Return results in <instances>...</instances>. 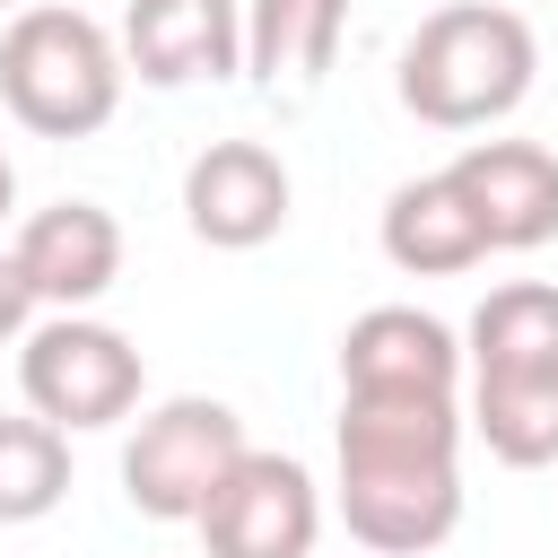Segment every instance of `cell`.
Returning <instances> with one entry per match:
<instances>
[{"label": "cell", "mask_w": 558, "mask_h": 558, "mask_svg": "<svg viewBox=\"0 0 558 558\" xmlns=\"http://www.w3.org/2000/svg\"><path fill=\"white\" fill-rule=\"evenodd\" d=\"M462 410L453 392H349L340 401V514L366 549L418 558L462 523Z\"/></svg>", "instance_id": "obj_1"}, {"label": "cell", "mask_w": 558, "mask_h": 558, "mask_svg": "<svg viewBox=\"0 0 558 558\" xmlns=\"http://www.w3.org/2000/svg\"><path fill=\"white\" fill-rule=\"evenodd\" d=\"M541 44L497 0H453L401 44V105L436 131H488L532 96Z\"/></svg>", "instance_id": "obj_2"}, {"label": "cell", "mask_w": 558, "mask_h": 558, "mask_svg": "<svg viewBox=\"0 0 558 558\" xmlns=\"http://www.w3.org/2000/svg\"><path fill=\"white\" fill-rule=\"evenodd\" d=\"M0 96H9V113L26 131L87 140L122 105V52L87 9H61V0L17 9L9 35H0Z\"/></svg>", "instance_id": "obj_3"}, {"label": "cell", "mask_w": 558, "mask_h": 558, "mask_svg": "<svg viewBox=\"0 0 558 558\" xmlns=\"http://www.w3.org/2000/svg\"><path fill=\"white\" fill-rule=\"evenodd\" d=\"M235 453H244V418L209 392H183V401L148 410L140 436L122 445V497L148 523H192L209 506V488L235 471Z\"/></svg>", "instance_id": "obj_4"}, {"label": "cell", "mask_w": 558, "mask_h": 558, "mask_svg": "<svg viewBox=\"0 0 558 558\" xmlns=\"http://www.w3.org/2000/svg\"><path fill=\"white\" fill-rule=\"evenodd\" d=\"M17 384H26V410L44 427H113L140 410V349L113 323L52 314L17 349Z\"/></svg>", "instance_id": "obj_5"}, {"label": "cell", "mask_w": 558, "mask_h": 558, "mask_svg": "<svg viewBox=\"0 0 558 558\" xmlns=\"http://www.w3.org/2000/svg\"><path fill=\"white\" fill-rule=\"evenodd\" d=\"M209 558H314L323 532V497L314 471L296 453H235V471L209 488V506L192 514Z\"/></svg>", "instance_id": "obj_6"}, {"label": "cell", "mask_w": 558, "mask_h": 558, "mask_svg": "<svg viewBox=\"0 0 558 558\" xmlns=\"http://www.w3.org/2000/svg\"><path fill=\"white\" fill-rule=\"evenodd\" d=\"M183 218L218 253H253L288 227V166L262 140H209L183 174Z\"/></svg>", "instance_id": "obj_7"}, {"label": "cell", "mask_w": 558, "mask_h": 558, "mask_svg": "<svg viewBox=\"0 0 558 558\" xmlns=\"http://www.w3.org/2000/svg\"><path fill=\"white\" fill-rule=\"evenodd\" d=\"M445 174L471 201L488 253H532L558 235V157L541 140H471Z\"/></svg>", "instance_id": "obj_8"}, {"label": "cell", "mask_w": 558, "mask_h": 558, "mask_svg": "<svg viewBox=\"0 0 558 558\" xmlns=\"http://www.w3.org/2000/svg\"><path fill=\"white\" fill-rule=\"evenodd\" d=\"M9 262H17V279L35 288V305L78 314V305H96V296L122 279V227H113V209H96V201H52V209H35V218L17 227Z\"/></svg>", "instance_id": "obj_9"}, {"label": "cell", "mask_w": 558, "mask_h": 558, "mask_svg": "<svg viewBox=\"0 0 558 558\" xmlns=\"http://www.w3.org/2000/svg\"><path fill=\"white\" fill-rule=\"evenodd\" d=\"M122 52L148 87L235 78L244 70V17H235V0H131L122 9Z\"/></svg>", "instance_id": "obj_10"}, {"label": "cell", "mask_w": 558, "mask_h": 558, "mask_svg": "<svg viewBox=\"0 0 558 558\" xmlns=\"http://www.w3.org/2000/svg\"><path fill=\"white\" fill-rule=\"evenodd\" d=\"M462 349L418 305H366L340 331V392H453Z\"/></svg>", "instance_id": "obj_11"}, {"label": "cell", "mask_w": 558, "mask_h": 558, "mask_svg": "<svg viewBox=\"0 0 558 558\" xmlns=\"http://www.w3.org/2000/svg\"><path fill=\"white\" fill-rule=\"evenodd\" d=\"M349 0H253L244 9V70L270 105H305L331 78Z\"/></svg>", "instance_id": "obj_12"}, {"label": "cell", "mask_w": 558, "mask_h": 558, "mask_svg": "<svg viewBox=\"0 0 558 558\" xmlns=\"http://www.w3.org/2000/svg\"><path fill=\"white\" fill-rule=\"evenodd\" d=\"M384 253L418 279H445V270H471L488 262V235L471 218V201L453 192V174H410L392 201H384Z\"/></svg>", "instance_id": "obj_13"}, {"label": "cell", "mask_w": 558, "mask_h": 558, "mask_svg": "<svg viewBox=\"0 0 558 558\" xmlns=\"http://www.w3.org/2000/svg\"><path fill=\"white\" fill-rule=\"evenodd\" d=\"M471 375H558V288L506 279L471 314Z\"/></svg>", "instance_id": "obj_14"}, {"label": "cell", "mask_w": 558, "mask_h": 558, "mask_svg": "<svg viewBox=\"0 0 558 558\" xmlns=\"http://www.w3.org/2000/svg\"><path fill=\"white\" fill-rule=\"evenodd\" d=\"M471 427L514 471L558 462V375H480L471 384Z\"/></svg>", "instance_id": "obj_15"}, {"label": "cell", "mask_w": 558, "mask_h": 558, "mask_svg": "<svg viewBox=\"0 0 558 558\" xmlns=\"http://www.w3.org/2000/svg\"><path fill=\"white\" fill-rule=\"evenodd\" d=\"M70 497V445L44 418H0V523H44Z\"/></svg>", "instance_id": "obj_16"}, {"label": "cell", "mask_w": 558, "mask_h": 558, "mask_svg": "<svg viewBox=\"0 0 558 558\" xmlns=\"http://www.w3.org/2000/svg\"><path fill=\"white\" fill-rule=\"evenodd\" d=\"M26 314H35V288L17 279V262L0 253V340H17L26 331Z\"/></svg>", "instance_id": "obj_17"}, {"label": "cell", "mask_w": 558, "mask_h": 558, "mask_svg": "<svg viewBox=\"0 0 558 558\" xmlns=\"http://www.w3.org/2000/svg\"><path fill=\"white\" fill-rule=\"evenodd\" d=\"M9 201H17V166L0 157V218H9Z\"/></svg>", "instance_id": "obj_18"}, {"label": "cell", "mask_w": 558, "mask_h": 558, "mask_svg": "<svg viewBox=\"0 0 558 558\" xmlns=\"http://www.w3.org/2000/svg\"><path fill=\"white\" fill-rule=\"evenodd\" d=\"M0 9H9V0H0Z\"/></svg>", "instance_id": "obj_19"}]
</instances>
